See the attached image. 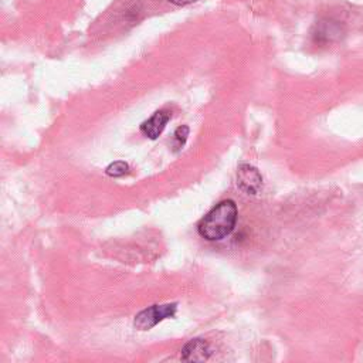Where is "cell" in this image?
Returning a JSON list of instances; mask_svg holds the SVG:
<instances>
[{
    "label": "cell",
    "instance_id": "1",
    "mask_svg": "<svg viewBox=\"0 0 363 363\" xmlns=\"http://www.w3.org/2000/svg\"><path fill=\"white\" fill-rule=\"evenodd\" d=\"M238 210L233 200L216 204L199 223L197 231L207 241H218L230 235L237 223Z\"/></svg>",
    "mask_w": 363,
    "mask_h": 363
},
{
    "label": "cell",
    "instance_id": "2",
    "mask_svg": "<svg viewBox=\"0 0 363 363\" xmlns=\"http://www.w3.org/2000/svg\"><path fill=\"white\" fill-rule=\"evenodd\" d=\"M177 311V303H163V305H152L143 311H140L135 319L133 326L138 330H149L164 319L173 318Z\"/></svg>",
    "mask_w": 363,
    "mask_h": 363
},
{
    "label": "cell",
    "instance_id": "3",
    "mask_svg": "<svg viewBox=\"0 0 363 363\" xmlns=\"http://www.w3.org/2000/svg\"><path fill=\"white\" fill-rule=\"evenodd\" d=\"M345 35V26L342 21L325 17L315 23L312 30V38L316 44H332Z\"/></svg>",
    "mask_w": 363,
    "mask_h": 363
},
{
    "label": "cell",
    "instance_id": "4",
    "mask_svg": "<svg viewBox=\"0 0 363 363\" xmlns=\"http://www.w3.org/2000/svg\"><path fill=\"white\" fill-rule=\"evenodd\" d=\"M237 186L247 194H258L262 189V176L257 167L241 163L237 170Z\"/></svg>",
    "mask_w": 363,
    "mask_h": 363
},
{
    "label": "cell",
    "instance_id": "5",
    "mask_svg": "<svg viewBox=\"0 0 363 363\" xmlns=\"http://www.w3.org/2000/svg\"><path fill=\"white\" fill-rule=\"evenodd\" d=\"M172 113L166 109H160V111H156L150 118H147L146 121H143L140 123V133L147 138V139H157L162 132L164 130L169 119H170Z\"/></svg>",
    "mask_w": 363,
    "mask_h": 363
},
{
    "label": "cell",
    "instance_id": "6",
    "mask_svg": "<svg viewBox=\"0 0 363 363\" xmlns=\"http://www.w3.org/2000/svg\"><path fill=\"white\" fill-rule=\"evenodd\" d=\"M211 354L210 345L204 339H191L182 347V359L184 362H206Z\"/></svg>",
    "mask_w": 363,
    "mask_h": 363
},
{
    "label": "cell",
    "instance_id": "7",
    "mask_svg": "<svg viewBox=\"0 0 363 363\" xmlns=\"http://www.w3.org/2000/svg\"><path fill=\"white\" fill-rule=\"evenodd\" d=\"M129 172V164L123 160H116L112 162L111 164H108V167L105 169V173L109 177H122Z\"/></svg>",
    "mask_w": 363,
    "mask_h": 363
},
{
    "label": "cell",
    "instance_id": "8",
    "mask_svg": "<svg viewBox=\"0 0 363 363\" xmlns=\"http://www.w3.org/2000/svg\"><path fill=\"white\" fill-rule=\"evenodd\" d=\"M187 136H189V126L187 125H182V126H179L176 130H174V133H173V149L177 152V150H180L183 146H184V143H186V140H187Z\"/></svg>",
    "mask_w": 363,
    "mask_h": 363
},
{
    "label": "cell",
    "instance_id": "9",
    "mask_svg": "<svg viewBox=\"0 0 363 363\" xmlns=\"http://www.w3.org/2000/svg\"><path fill=\"white\" fill-rule=\"evenodd\" d=\"M167 1H170L172 4H176V6H187V4L194 3L196 0H167Z\"/></svg>",
    "mask_w": 363,
    "mask_h": 363
}]
</instances>
